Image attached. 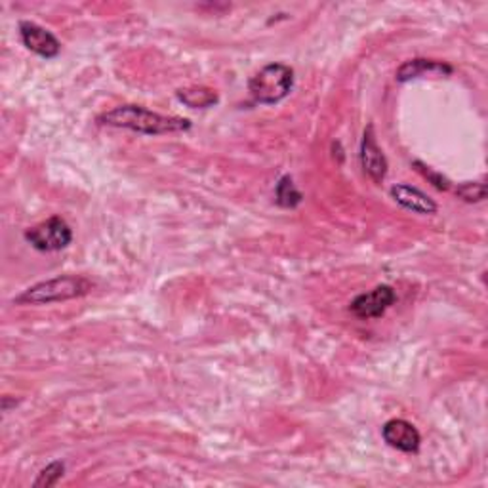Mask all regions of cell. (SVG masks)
Returning <instances> with one entry per match:
<instances>
[{
  "instance_id": "1",
  "label": "cell",
  "mask_w": 488,
  "mask_h": 488,
  "mask_svg": "<svg viewBox=\"0 0 488 488\" xmlns=\"http://www.w3.org/2000/svg\"><path fill=\"white\" fill-rule=\"evenodd\" d=\"M97 123L113 128H126L145 135H161L191 128L189 119L154 113L142 105H119L97 116Z\"/></svg>"
},
{
  "instance_id": "2",
  "label": "cell",
  "mask_w": 488,
  "mask_h": 488,
  "mask_svg": "<svg viewBox=\"0 0 488 488\" xmlns=\"http://www.w3.org/2000/svg\"><path fill=\"white\" fill-rule=\"evenodd\" d=\"M92 290V283L85 277L76 275H64L50 281H43L31 288H27L24 294H19L14 304L17 305H41V304H54V302H67L86 296Z\"/></svg>"
},
{
  "instance_id": "3",
  "label": "cell",
  "mask_w": 488,
  "mask_h": 488,
  "mask_svg": "<svg viewBox=\"0 0 488 488\" xmlns=\"http://www.w3.org/2000/svg\"><path fill=\"white\" fill-rule=\"evenodd\" d=\"M294 88V71L284 64H269L248 81V92L254 102L275 105Z\"/></svg>"
},
{
  "instance_id": "4",
  "label": "cell",
  "mask_w": 488,
  "mask_h": 488,
  "mask_svg": "<svg viewBox=\"0 0 488 488\" xmlns=\"http://www.w3.org/2000/svg\"><path fill=\"white\" fill-rule=\"evenodd\" d=\"M25 239L38 252L64 250L73 241V229L62 216H52L25 231Z\"/></svg>"
},
{
  "instance_id": "5",
  "label": "cell",
  "mask_w": 488,
  "mask_h": 488,
  "mask_svg": "<svg viewBox=\"0 0 488 488\" xmlns=\"http://www.w3.org/2000/svg\"><path fill=\"white\" fill-rule=\"evenodd\" d=\"M395 300H397L395 290L387 284H380L370 292H364V294H359L349 304V311L363 321L380 319L385 311L395 304Z\"/></svg>"
},
{
  "instance_id": "6",
  "label": "cell",
  "mask_w": 488,
  "mask_h": 488,
  "mask_svg": "<svg viewBox=\"0 0 488 488\" xmlns=\"http://www.w3.org/2000/svg\"><path fill=\"white\" fill-rule=\"evenodd\" d=\"M382 437L389 446L395 448V451H401L406 454L418 453L420 444H422V437H420L418 429L410 422L401 420V418H393V420L385 422L382 427Z\"/></svg>"
},
{
  "instance_id": "7",
  "label": "cell",
  "mask_w": 488,
  "mask_h": 488,
  "mask_svg": "<svg viewBox=\"0 0 488 488\" xmlns=\"http://www.w3.org/2000/svg\"><path fill=\"white\" fill-rule=\"evenodd\" d=\"M361 164L364 174L368 175L370 180L382 184L387 175V159L383 151L380 149L378 142H376V134H374V126L370 124L364 130L363 142H361Z\"/></svg>"
},
{
  "instance_id": "8",
  "label": "cell",
  "mask_w": 488,
  "mask_h": 488,
  "mask_svg": "<svg viewBox=\"0 0 488 488\" xmlns=\"http://www.w3.org/2000/svg\"><path fill=\"white\" fill-rule=\"evenodd\" d=\"M19 36H22V43L27 50L45 57V60H52V57H55L62 50L60 41H57L50 31L33 22L19 24Z\"/></svg>"
},
{
  "instance_id": "9",
  "label": "cell",
  "mask_w": 488,
  "mask_h": 488,
  "mask_svg": "<svg viewBox=\"0 0 488 488\" xmlns=\"http://www.w3.org/2000/svg\"><path fill=\"white\" fill-rule=\"evenodd\" d=\"M392 197L403 208H406L410 212H416V214H423V216H432V214L437 212V203L432 197H427L423 191H420L418 187L408 185V184L393 185Z\"/></svg>"
},
{
  "instance_id": "10",
  "label": "cell",
  "mask_w": 488,
  "mask_h": 488,
  "mask_svg": "<svg viewBox=\"0 0 488 488\" xmlns=\"http://www.w3.org/2000/svg\"><path fill=\"white\" fill-rule=\"evenodd\" d=\"M454 69L448 65V64H443V62H437V60H423V57H416V60H410V62H404L399 71H397V81L399 83H408V81H414V79H420V76H425V75H439V76H446L451 75Z\"/></svg>"
},
{
  "instance_id": "11",
  "label": "cell",
  "mask_w": 488,
  "mask_h": 488,
  "mask_svg": "<svg viewBox=\"0 0 488 488\" xmlns=\"http://www.w3.org/2000/svg\"><path fill=\"white\" fill-rule=\"evenodd\" d=\"M178 100L191 107V109H206V107H212L218 104V94L216 90L212 88H206V86H191V88H185V90H178Z\"/></svg>"
},
{
  "instance_id": "12",
  "label": "cell",
  "mask_w": 488,
  "mask_h": 488,
  "mask_svg": "<svg viewBox=\"0 0 488 488\" xmlns=\"http://www.w3.org/2000/svg\"><path fill=\"white\" fill-rule=\"evenodd\" d=\"M275 197H277V204L283 208H296L304 201V194L296 189L294 180H292L290 175H284V178L279 180L277 189H275Z\"/></svg>"
},
{
  "instance_id": "13",
  "label": "cell",
  "mask_w": 488,
  "mask_h": 488,
  "mask_svg": "<svg viewBox=\"0 0 488 488\" xmlns=\"http://www.w3.org/2000/svg\"><path fill=\"white\" fill-rule=\"evenodd\" d=\"M456 194L465 203H481L486 197V185L484 182H465L458 185Z\"/></svg>"
},
{
  "instance_id": "14",
  "label": "cell",
  "mask_w": 488,
  "mask_h": 488,
  "mask_svg": "<svg viewBox=\"0 0 488 488\" xmlns=\"http://www.w3.org/2000/svg\"><path fill=\"white\" fill-rule=\"evenodd\" d=\"M65 473V463L64 462H52L50 465H46L45 470L41 472V475H38V479L35 481V486H54L57 484V481H60Z\"/></svg>"
},
{
  "instance_id": "15",
  "label": "cell",
  "mask_w": 488,
  "mask_h": 488,
  "mask_svg": "<svg viewBox=\"0 0 488 488\" xmlns=\"http://www.w3.org/2000/svg\"><path fill=\"white\" fill-rule=\"evenodd\" d=\"M414 166L418 168V172H422L423 178H427L429 182H432L439 191H448V189H451V182H448L443 174H439L433 168H429V166L422 164L420 161H416Z\"/></svg>"
}]
</instances>
